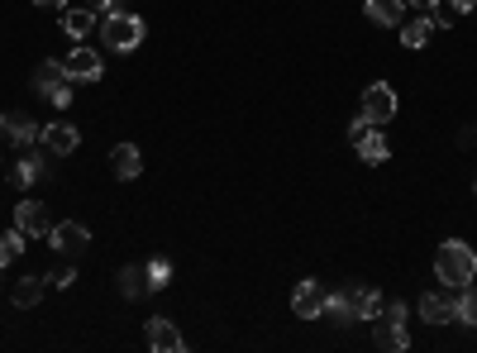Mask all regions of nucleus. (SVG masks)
Instances as JSON below:
<instances>
[{"label":"nucleus","mask_w":477,"mask_h":353,"mask_svg":"<svg viewBox=\"0 0 477 353\" xmlns=\"http://www.w3.org/2000/svg\"><path fill=\"white\" fill-rule=\"evenodd\" d=\"M434 277H440L449 292H459V286H468L477 277V254L463 239H444L440 254H434Z\"/></svg>","instance_id":"f257e3e1"},{"label":"nucleus","mask_w":477,"mask_h":353,"mask_svg":"<svg viewBox=\"0 0 477 353\" xmlns=\"http://www.w3.org/2000/svg\"><path fill=\"white\" fill-rule=\"evenodd\" d=\"M143 19L139 15H124V10H110L106 19H100V44H106L110 53H134L143 44Z\"/></svg>","instance_id":"f03ea898"},{"label":"nucleus","mask_w":477,"mask_h":353,"mask_svg":"<svg viewBox=\"0 0 477 353\" xmlns=\"http://www.w3.org/2000/svg\"><path fill=\"white\" fill-rule=\"evenodd\" d=\"M397 106L401 100H397V91H391V81H372V87L363 91V110L358 115H368L372 124H391L397 119Z\"/></svg>","instance_id":"7ed1b4c3"},{"label":"nucleus","mask_w":477,"mask_h":353,"mask_svg":"<svg viewBox=\"0 0 477 353\" xmlns=\"http://www.w3.org/2000/svg\"><path fill=\"white\" fill-rule=\"evenodd\" d=\"M53 224H57V220L48 215L44 201H19V205H15V230L25 234V239H48Z\"/></svg>","instance_id":"20e7f679"},{"label":"nucleus","mask_w":477,"mask_h":353,"mask_svg":"<svg viewBox=\"0 0 477 353\" xmlns=\"http://www.w3.org/2000/svg\"><path fill=\"white\" fill-rule=\"evenodd\" d=\"M77 143H81V130H77V124H67V119H53V124H44V134H38V149L57 153V158L77 153Z\"/></svg>","instance_id":"39448f33"},{"label":"nucleus","mask_w":477,"mask_h":353,"mask_svg":"<svg viewBox=\"0 0 477 353\" xmlns=\"http://www.w3.org/2000/svg\"><path fill=\"white\" fill-rule=\"evenodd\" d=\"M38 134H44V124H34L29 115H19V110H5V115H0V139H10L15 149H34Z\"/></svg>","instance_id":"423d86ee"},{"label":"nucleus","mask_w":477,"mask_h":353,"mask_svg":"<svg viewBox=\"0 0 477 353\" xmlns=\"http://www.w3.org/2000/svg\"><path fill=\"white\" fill-rule=\"evenodd\" d=\"M420 320H430V325H453L459 320V292H425L420 296Z\"/></svg>","instance_id":"0eeeda50"},{"label":"nucleus","mask_w":477,"mask_h":353,"mask_svg":"<svg viewBox=\"0 0 477 353\" xmlns=\"http://www.w3.org/2000/svg\"><path fill=\"white\" fill-rule=\"evenodd\" d=\"M48 239H53L57 254H67V258L87 254V244H91V234H87V224H81V220H57L48 230Z\"/></svg>","instance_id":"6e6552de"},{"label":"nucleus","mask_w":477,"mask_h":353,"mask_svg":"<svg viewBox=\"0 0 477 353\" xmlns=\"http://www.w3.org/2000/svg\"><path fill=\"white\" fill-rule=\"evenodd\" d=\"M292 310H296V320H320V316H325V286H320L316 277H310V282H296Z\"/></svg>","instance_id":"1a4fd4ad"},{"label":"nucleus","mask_w":477,"mask_h":353,"mask_svg":"<svg viewBox=\"0 0 477 353\" xmlns=\"http://www.w3.org/2000/svg\"><path fill=\"white\" fill-rule=\"evenodd\" d=\"M62 72H67L72 81H96L100 72H106V62H100V53H91L87 44L72 48L67 57H62Z\"/></svg>","instance_id":"9d476101"},{"label":"nucleus","mask_w":477,"mask_h":353,"mask_svg":"<svg viewBox=\"0 0 477 353\" xmlns=\"http://www.w3.org/2000/svg\"><path fill=\"white\" fill-rule=\"evenodd\" d=\"M325 320L329 325H354L358 310H354V282L339 286V292H325Z\"/></svg>","instance_id":"9b49d317"},{"label":"nucleus","mask_w":477,"mask_h":353,"mask_svg":"<svg viewBox=\"0 0 477 353\" xmlns=\"http://www.w3.org/2000/svg\"><path fill=\"white\" fill-rule=\"evenodd\" d=\"M10 182H15V186H38V182H48V158L38 153V149H29V153L10 168Z\"/></svg>","instance_id":"f8f14e48"},{"label":"nucleus","mask_w":477,"mask_h":353,"mask_svg":"<svg viewBox=\"0 0 477 353\" xmlns=\"http://www.w3.org/2000/svg\"><path fill=\"white\" fill-rule=\"evenodd\" d=\"M149 348H158V353H181L186 339H181V329H177L172 320L153 316V320H149Z\"/></svg>","instance_id":"ddd939ff"},{"label":"nucleus","mask_w":477,"mask_h":353,"mask_svg":"<svg viewBox=\"0 0 477 353\" xmlns=\"http://www.w3.org/2000/svg\"><path fill=\"white\" fill-rule=\"evenodd\" d=\"M368 19H372V25H382V29H401V19H406V0H368Z\"/></svg>","instance_id":"4468645a"},{"label":"nucleus","mask_w":477,"mask_h":353,"mask_svg":"<svg viewBox=\"0 0 477 353\" xmlns=\"http://www.w3.org/2000/svg\"><path fill=\"white\" fill-rule=\"evenodd\" d=\"M110 168H115L119 182H134L143 172V153L134 149V143H115V149H110Z\"/></svg>","instance_id":"2eb2a0df"},{"label":"nucleus","mask_w":477,"mask_h":353,"mask_svg":"<svg viewBox=\"0 0 477 353\" xmlns=\"http://www.w3.org/2000/svg\"><path fill=\"white\" fill-rule=\"evenodd\" d=\"M378 348H387V353H401V348H410V335H406V325L401 320H387V316H378Z\"/></svg>","instance_id":"dca6fc26"},{"label":"nucleus","mask_w":477,"mask_h":353,"mask_svg":"<svg viewBox=\"0 0 477 353\" xmlns=\"http://www.w3.org/2000/svg\"><path fill=\"white\" fill-rule=\"evenodd\" d=\"M430 29H434V19H430V15H416V19H401L397 34H401L406 48H425V44H430Z\"/></svg>","instance_id":"f3484780"},{"label":"nucleus","mask_w":477,"mask_h":353,"mask_svg":"<svg viewBox=\"0 0 477 353\" xmlns=\"http://www.w3.org/2000/svg\"><path fill=\"white\" fill-rule=\"evenodd\" d=\"M354 310H358V320H378L382 316V292H378V286L354 282Z\"/></svg>","instance_id":"a211bd4d"},{"label":"nucleus","mask_w":477,"mask_h":353,"mask_svg":"<svg viewBox=\"0 0 477 353\" xmlns=\"http://www.w3.org/2000/svg\"><path fill=\"white\" fill-rule=\"evenodd\" d=\"M10 301H15L19 310H34L38 301H44V277H19L15 292H10Z\"/></svg>","instance_id":"6ab92c4d"},{"label":"nucleus","mask_w":477,"mask_h":353,"mask_svg":"<svg viewBox=\"0 0 477 353\" xmlns=\"http://www.w3.org/2000/svg\"><path fill=\"white\" fill-rule=\"evenodd\" d=\"M354 149H358V158L363 162H387V153H391V143L378 134V130H363V139L354 143Z\"/></svg>","instance_id":"aec40b11"},{"label":"nucleus","mask_w":477,"mask_h":353,"mask_svg":"<svg viewBox=\"0 0 477 353\" xmlns=\"http://www.w3.org/2000/svg\"><path fill=\"white\" fill-rule=\"evenodd\" d=\"M119 292H124V301L149 296V292H153V286H149V273H143V267H124V273H119Z\"/></svg>","instance_id":"412c9836"},{"label":"nucleus","mask_w":477,"mask_h":353,"mask_svg":"<svg viewBox=\"0 0 477 353\" xmlns=\"http://www.w3.org/2000/svg\"><path fill=\"white\" fill-rule=\"evenodd\" d=\"M62 29H67V38H87L96 29V10H62Z\"/></svg>","instance_id":"4be33fe9"},{"label":"nucleus","mask_w":477,"mask_h":353,"mask_svg":"<svg viewBox=\"0 0 477 353\" xmlns=\"http://www.w3.org/2000/svg\"><path fill=\"white\" fill-rule=\"evenodd\" d=\"M57 81H67L62 62H38V67H34V91H38V96H48V91L57 87Z\"/></svg>","instance_id":"5701e85b"},{"label":"nucleus","mask_w":477,"mask_h":353,"mask_svg":"<svg viewBox=\"0 0 477 353\" xmlns=\"http://www.w3.org/2000/svg\"><path fill=\"white\" fill-rule=\"evenodd\" d=\"M19 254H25V234H19V230H5V234H0V267H10Z\"/></svg>","instance_id":"b1692460"},{"label":"nucleus","mask_w":477,"mask_h":353,"mask_svg":"<svg viewBox=\"0 0 477 353\" xmlns=\"http://www.w3.org/2000/svg\"><path fill=\"white\" fill-rule=\"evenodd\" d=\"M143 273H149V286H153V292H162V286L172 282V263H168V258H153V263H143Z\"/></svg>","instance_id":"393cba45"},{"label":"nucleus","mask_w":477,"mask_h":353,"mask_svg":"<svg viewBox=\"0 0 477 353\" xmlns=\"http://www.w3.org/2000/svg\"><path fill=\"white\" fill-rule=\"evenodd\" d=\"M459 320L477 325V286H459Z\"/></svg>","instance_id":"a878e982"},{"label":"nucleus","mask_w":477,"mask_h":353,"mask_svg":"<svg viewBox=\"0 0 477 353\" xmlns=\"http://www.w3.org/2000/svg\"><path fill=\"white\" fill-rule=\"evenodd\" d=\"M77 282V267L72 263H62V267H53V273H48V286H72Z\"/></svg>","instance_id":"bb28decb"},{"label":"nucleus","mask_w":477,"mask_h":353,"mask_svg":"<svg viewBox=\"0 0 477 353\" xmlns=\"http://www.w3.org/2000/svg\"><path fill=\"white\" fill-rule=\"evenodd\" d=\"M48 100H53V106H72V77H67V81H57V87L48 91Z\"/></svg>","instance_id":"cd10ccee"},{"label":"nucleus","mask_w":477,"mask_h":353,"mask_svg":"<svg viewBox=\"0 0 477 353\" xmlns=\"http://www.w3.org/2000/svg\"><path fill=\"white\" fill-rule=\"evenodd\" d=\"M382 316H387V320H401V325H406V301H397V296H391V301H382Z\"/></svg>","instance_id":"c85d7f7f"},{"label":"nucleus","mask_w":477,"mask_h":353,"mask_svg":"<svg viewBox=\"0 0 477 353\" xmlns=\"http://www.w3.org/2000/svg\"><path fill=\"white\" fill-rule=\"evenodd\" d=\"M96 15H110V10H124V0H87Z\"/></svg>","instance_id":"c756f323"},{"label":"nucleus","mask_w":477,"mask_h":353,"mask_svg":"<svg viewBox=\"0 0 477 353\" xmlns=\"http://www.w3.org/2000/svg\"><path fill=\"white\" fill-rule=\"evenodd\" d=\"M459 149H477V124H468V130H459Z\"/></svg>","instance_id":"7c9ffc66"},{"label":"nucleus","mask_w":477,"mask_h":353,"mask_svg":"<svg viewBox=\"0 0 477 353\" xmlns=\"http://www.w3.org/2000/svg\"><path fill=\"white\" fill-rule=\"evenodd\" d=\"M406 5L420 10V15H434V10H440V0H406Z\"/></svg>","instance_id":"2f4dec72"},{"label":"nucleus","mask_w":477,"mask_h":353,"mask_svg":"<svg viewBox=\"0 0 477 353\" xmlns=\"http://www.w3.org/2000/svg\"><path fill=\"white\" fill-rule=\"evenodd\" d=\"M38 10H67V0H34Z\"/></svg>","instance_id":"473e14b6"},{"label":"nucleus","mask_w":477,"mask_h":353,"mask_svg":"<svg viewBox=\"0 0 477 353\" xmlns=\"http://www.w3.org/2000/svg\"><path fill=\"white\" fill-rule=\"evenodd\" d=\"M449 5L459 10V15H468V10H477V0H449Z\"/></svg>","instance_id":"72a5a7b5"}]
</instances>
